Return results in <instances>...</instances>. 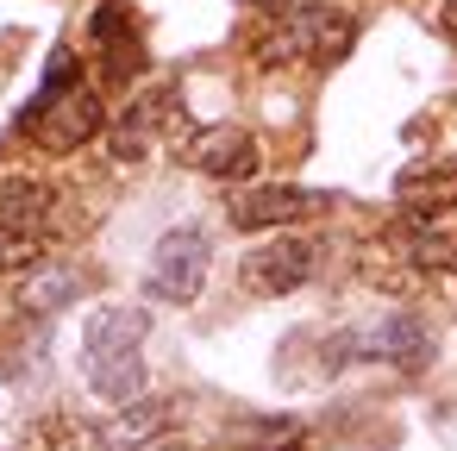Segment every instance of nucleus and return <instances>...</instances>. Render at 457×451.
I'll use <instances>...</instances> for the list:
<instances>
[{"label":"nucleus","mask_w":457,"mask_h":451,"mask_svg":"<svg viewBox=\"0 0 457 451\" xmlns=\"http://www.w3.org/2000/svg\"><path fill=\"white\" fill-rule=\"evenodd\" d=\"M20 126L45 157H70V151H82V145H95L107 132V107H101L95 82L82 76V63L70 51L51 57V70H45V82H38V95H32Z\"/></svg>","instance_id":"1"},{"label":"nucleus","mask_w":457,"mask_h":451,"mask_svg":"<svg viewBox=\"0 0 457 451\" xmlns=\"http://www.w3.org/2000/svg\"><path fill=\"white\" fill-rule=\"evenodd\" d=\"M357 45V20L345 7H326V0H295V7L270 13L257 32H251V63L257 70H326L338 63L345 51Z\"/></svg>","instance_id":"2"},{"label":"nucleus","mask_w":457,"mask_h":451,"mask_svg":"<svg viewBox=\"0 0 457 451\" xmlns=\"http://www.w3.org/2000/svg\"><path fill=\"white\" fill-rule=\"evenodd\" d=\"M145 332H151V313L132 307V301H107L88 313L82 326V376L95 395L107 401H138L145 388Z\"/></svg>","instance_id":"3"},{"label":"nucleus","mask_w":457,"mask_h":451,"mask_svg":"<svg viewBox=\"0 0 457 451\" xmlns=\"http://www.w3.org/2000/svg\"><path fill=\"white\" fill-rule=\"evenodd\" d=\"M313 270H320V245L301 238V232H276V238H263L238 257V288L257 295V301H282L301 282H313Z\"/></svg>","instance_id":"4"},{"label":"nucleus","mask_w":457,"mask_h":451,"mask_svg":"<svg viewBox=\"0 0 457 451\" xmlns=\"http://www.w3.org/2000/svg\"><path fill=\"white\" fill-rule=\"evenodd\" d=\"M207 263H213L207 232H201V226H176V232H163V238H157V251H151L145 295H151V301L182 307V301H195V295L207 288Z\"/></svg>","instance_id":"5"},{"label":"nucleus","mask_w":457,"mask_h":451,"mask_svg":"<svg viewBox=\"0 0 457 451\" xmlns=\"http://www.w3.org/2000/svg\"><path fill=\"white\" fill-rule=\"evenodd\" d=\"M182 163L201 170V176H213V182H251L263 170V145L245 126L220 120V126H195L182 138Z\"/></svg>","instance_id":"6"},{"label":"nucleus","mask_w":457,"mask_h":451,"mask_svg":"<svg viewBox=\"0 0 457 451\" xmlns=\"http://www.w3.org/2000/svg\"><path fill=\"white\" fill-rule=\"evenodd\" d=\"M326 207H332V195H320V188L270 182V188H238V195L226 201V220H232L238 232H288V226H301V220H313V213H326Z\"/></svg>","instance_id":"7"},{"label":"nucleus","mask_w":457,"mask_h":451,"mask_svg":"<svg viewBox=\"0 0 457 451\" xmlns=\"http://www.w3.org/2000/svg\"><path fill=\"white\" fill-rule=\"evenodd\" d=\"M88 45H95L107 82H132L145 70V38H138V20H132V0H101L88 13Z\"/></svg>","instance_id":"8"},{"label":"nucleus","mask_w":457,"mask_h":451,"mask_svg":"<svg viewBox=\"0 0 457 451\" xmlns=\"http://www.w3.org/2000/svg\"><path fill=\"white\" fill-rule=\"evenodd\" d=\"M338 351H345V357H376V363L420 370V363L432 357V338H426V326H420L413 313H382V320H370V326L345 332V345H338Z\"/></svg>","instance_id":"9"},{"label":"nucleus","mask_w":457,"mask_h":451,"mask_svg":"<svg viewBox=\"0 0 457 451\" xmlns=\"http://www.w3.org/2000/svg\"><path fill=\"white\" fill-rule=\"evenodd\" d=\"M388 251L407 270H457V213H401L388 226Z\"/></svg>","instance_id":"10"},{"label":"nucleus","mask_w":457,"mask_h":451,"mask_svg":"<svg viewBox=\"0 0 457 451\" xmlns=\"http://www.w3.org/2000/svg\"><path fill=\"white\" fill-rule=\"evenodd\" d=\"M176 101H182V95H176L170 82H163V88H151V95H138V101L126 107V120L113 126V157H126V163H132V157H145V151H151V138H163L170 126H182V107H176Z\"/></svg>","instance_id":"11"},{"label":"nucleus","mask_w":457,"mask_h":451,"mask_svg":"<svg viewBox=\"0 0 457 451\" xmlns=\"http://www.w3.org/2000/svg\"><path fill=\"white\" fill-rule=\"evenodd\" d=\"M401 213H457V157H420L395 176Z\"/></svg>","instance_id":"12"},{"label":"nucleus","mask_w":457,"mask_h":451,"mask_svg":"<svg viewBox=\"0 0 457 451\" xmlns=\"http://www.w3.org/2000/svg\"><path fill=\"white\" fill-rule=\"evenodd\" d=\"M163 432H170V401H126L101 426V445L107 451H138V445H157Z\"/></svg>","instance_id":"13"},{"label":"nucleus","mask_w":457,"mask_h":451,"mask_svg":"<svg viewBox=\"0 0 457 451\" xmlns=\"http://www.w3.org/2000/svg\"><path fill=\"white\" fill-rule=\"evenodd\" d=\"M238 438H245V451H295L301 445V420H245Z\"/></svg>","instance_id":"14"},{"label":"nucleus","mask_w":457,"mask_h":451,"mask_svg":"<svg viewBox=\"0 0 457 451\" xmlns=\"http://www.w3.org/2000/svg\"><path fill=\"white\" fill-rule=\"evenodd\" d=\"M76 288H82V276H76V270H51V276H32V282H26V307L51 313V307H63V301H70Z\"/></svg>","instance_id":"15"},{"label":"nucleus","mask_w":457,"mask_h":451,"mask_svg":"<svg viewBox=\"0 0 457 451\" xmlns=\"http://www.w3.org/2000/svg\"><path fill=\"white\" fill-rule=\"evenodd\" d=\"M438 26H445V38L457 45V0H445V7H438Z\"/></svg>","instance_id":"16"},{"label":"nucleus","mask_w":457,"mask_h":451,"mask_svg":"<svg viewBox=\"0 0 457 451\" xmlns=\"http://www.w3.org/2000/svg\"><path fill=\"white\" fill-rule=\"evenodd\" d=\"M238 7H257V13H282V7H295V0H238Z\"/></svg>","instance_id":"17"},{"label":"nucleus","mask_w":457,"mask_h":451,"mask_svg":"<svg viewBox=\"0 0 457 451\" xmlns=\"http://www.w3.org/2000/svg\"><path fill=\"white\" fill-rule=\"evenodd\" d=\"M151 451H201V445H151Z\"/></svg>","instance_id":"18"}]
</instances>
